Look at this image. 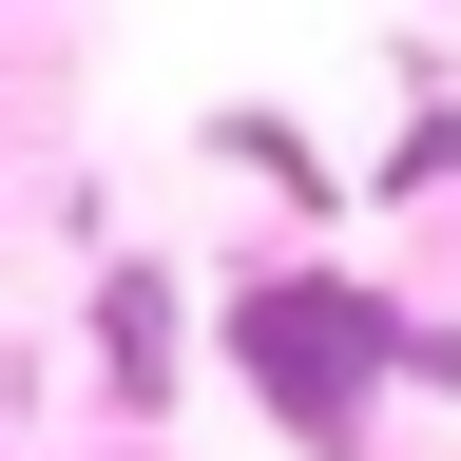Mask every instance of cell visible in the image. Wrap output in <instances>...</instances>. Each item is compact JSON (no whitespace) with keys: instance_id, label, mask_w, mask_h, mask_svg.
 Here are the masks:
<instances>
[{"instance_id":"3957f363","label":"cell","mask_w":461,"mask_h":461,"mask_svg":"<svg viewBox=\"0 0 461 461\" xmlns=\"http://www.w3.org/2000/svg\"><path fill=\"white\" fill-rule=\"evenodd\" d=\"M212 154L250 173V193H288V212H327V193H346L327 135H308V115H269V96H212Z\"/></svg>"},{"instance_id":"7a4b0ae2","label":"cell","mask_w":461,"mask_h":461,"mask_svg":"<svg viewBox=\"0 0 461 461\" xmlns=\"http://www.w3.org/2000/svg\"><path fill=\"white\" fill-rule=\"evenodd\" d=\"M77 327H96V346H77V366H96L115 403H135V423H154V403H173V384H193V288H173L154 250H115V269H96V308H77Z\"/></svg>"},{"instance_id":"277c9868","label":"cell","mask_w":461,"mask_h":461,"mask_svg":"<svg viewBox=\"0 0 461 461\" xmlns=\"http://www.w3.org/2000/svg\"><path fill=\"white\" fill-rule=\"evenodd\" d=\"M366 193H403V212H442V193H461V96H442V77L403 96V135H384V173H366Z\"/></svg>"},{"instance_id":"5b68a950","label":"cell","mask_w":461,"mask_h":461,"mask_svg":"<svg viewBox=\"0 0 461 461\" xmlns=\"http://www.w3.org/2000/svg\"><path fill=\"white\" fill-rule=\"evenodd\" d=\"M384 403H461V308H403L384 327Z\"/></svg>"},{"instance_id":"6da1fadb","label":"cell","mask_w":461,"mask_h":461,"mask_svg":"<svg viewBox=\"0 0 461 461\" xmlns=\"http://www.w3.org/2000/svg\"><path fill=\"white\" fill-rule=\"evenodd\" d=\"M384 327H403V288L327 269V250H269V269L212 288V366L250 384L269 442H308V461H384Z\"/></svg>"}]
</instances>
